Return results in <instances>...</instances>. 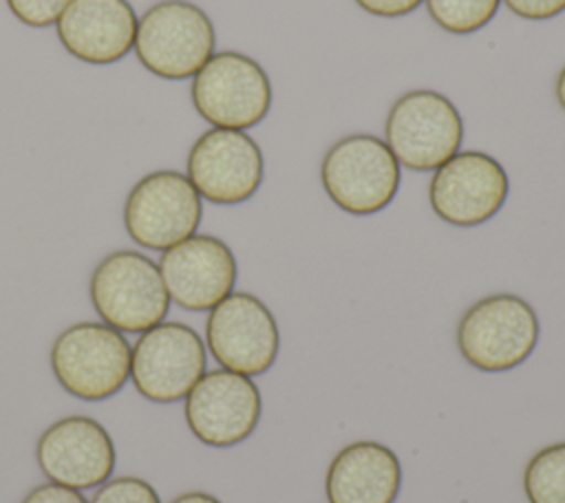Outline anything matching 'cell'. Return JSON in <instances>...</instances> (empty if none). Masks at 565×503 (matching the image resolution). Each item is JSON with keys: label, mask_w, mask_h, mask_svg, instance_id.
Wrapping results in <instances>:
<instances>
[{"label": "cell", "mask_w": 565, "mask_h": 503, "mask_svg": "<svg viewBox=\"0 0 565 503\" xmlns=\"http://www.w3.org/2000/svg\"><path fill=\"white\" fill-rule=\"evenodd\" d=\"M530 503H565V441L541 448L523 470Z\"/></svg>", "instance_id": "obj_18"}, {"label": "cell", "mask_w": 565, "mask_h": 503, "mask_svg": "<svg viewBox=\"0 0 565 503\" xmlns=\"http://www.w3.org/2000/svg\"><path fill=\"white\" fill-rule=\"evenodd\" d=\"M168 296L185 311H210L234 291L236 258L216 236L192 234L159 258Z\"/></svg>", "instance_id": "obj_15"}, {"label": "cell", "mask_w": 565, "mask_h": 503, "mask_svg": "<svg viewBox=\"0 0 565 503\" xmlns=\"http://www.w3.org/2000/svg\"><path fill=\"white\" fill-rule=\"evenodd\" d=\"M188 179L216 205L245 203L263 183V152L245 130L210 128L188 152Z\"/></svg>", "instance_id": "obj_13"}, {"label": "cell", "mask_w": 565, "mask_h": 503, "mask_svg": "<svg viewBox=\"0 0 565 503\" xmlns=\"http://www.w3.org/2000/svg\"><path fill=\"white\" fill-rule=\"evenodd\" d=\"M503 4L523 20H550L565 11V0H503Z\"/></svg>", "instance_id": "obj_22"}, {"label": "cell", "mask_w": 565, "mask_h": 503, "mask_svg": "<svg viewBox=\"0 0 565 503\" xmlns=\"http://www.w3.org/2000/svg\"><path fill=\"white\" fill-rule=\"evenodd\" d=\"M463 121L455 104L428 88L397 97L384 121V143L399 165L417 172L437 170L459 152Z\"/></svg>", "instance_id": "obj_6"}, {"label": "cell", "mask_w": 565, "mask_h": 503, "mask_svg": "<svg viewBox=\"0 0 565 503\" xmlns=\"http://www.w3.org/2000/svg\"><path fill=\"white\" fill-rule=\"evenodd\" d=\"M170 503H221V501L207 492H185L172 499Z\"/></svg>", "instance_id": "obj_25"}, {"label": "cell", "mask_w": 565, "mask_h": 503, "mask_svg": "<svg viewBox=\"0 0 565 503\" xmlns=\"http://www.w3.org/2000/svg\"><path fill=\"white\" fill-rule=\"evenodd\" d=\"M362 11L377 18H402L415 11L424 0H353Z\"/></svg>", "instance_id": "obj_24"}, {"label": "cell", "mask_w": 565, "mask_h": 503, "mask_svg": "<svg viewBox=\"0 0 565 503\" xmlns=\"http://www.w3.org/2000/svg\"><path fill=\"white\" fill-rule=\"evenodd\" d=\"M554 93H556V99L561 104V108L565 110V66L561 68L558 77H556V86H554Z\"/></svg>", "instance_id": "obj_26"}, {"label": "cell", "mask_w": 565, "mask_h": 503, "mask_svg": "<svg viewBox=\"0 0 565 503\" xmlns=\"http://www.w3.org/2000/svg\"><path fill=\"white\" fill-rule=\"evenodd\" d=\"M399 488V459L380 441H353L340 448L324 477L329 503H395Z\"/></svg>", "instance_id": "obj_17"}, {"label": "cell", "mask_w": 565, "mask_h": 503, "mask_svg": "<svg viewBox=\"0 0 565 503\" xmlns=\"http://www.w3.org/2000/svg\"><path fill=\"white\" fill-rule=\"evenodd\" d=\"M73 0H7L9 11L24 24L44 29L60 20Z\"/></svg>", "instance_id": "obj_21"}, {"label": "cell", "mask_w": 565, "mask_h": 503, "mask_svg": "<svg viewBox=\"0 0 565 503\" xmlns=\"http://www.w3.org/2000/svg\"><path fill=\"white\" fill-rule=\"evenodd\" d=\"M201 216L203 203L199 192L177 170L146 174L132 185L124 205L128 236L154 252H166L196 234Z\"/></svg>", "instance_id": "obj_8"}, {"label": "cell", "mask_w": 565, "mask_h": 503, "mask_svg": "<svg viewBox=\"0 0 565 503\" xmlns=\"http://www.w3.org/2000/svg\"><path fill=\"white\" fill-rule=\"evenodd\" d=\"M35 457L49 481L75 490L108 481L115 470V446L106 428L86 415L53 421L38 439Z\"/></svg>", "instance_id": "obj_14"}, {"label": "cell", "mask_w": 565, "mask_h": 503, "mask_svg": "<svg viewBox=\"0 0 565 503\" xmlns=\"http://www.w3.org/2000/svg\"><path fill=\"white\" fill-rule=\"evenodd\" d=\"M399 179V163L388 146L364 132L338 139L320 163V181L327 196L353 216L384 210L395 199Z\"/></svg>", "instance_id": "obj_4"}, {"label": "cell", "mask_w": 565, "mask_h": 503, "mask_svg": "<svg viewBox=\"0 0 565 503\" xmlns=\"http://www.w3.org/2000/svg\"><path fill=\"white\" fill-rule=\"evenodd\" d=\"M201 335L183 322H159L132 344L130 379L137 393L157 404L183 399L205 373Z\"/></svg>", "instance_id": "obj_9"}, {"label": "cell", "mask_w": 565, "mask_h": 503, "mask_svg": "<svg viewBox=\"0 0 565 503\" xmlns=\"http://www.w3.org/2000/svg\"><path fill=\"white\" fill-rule=\"evenodd\" d=\"M539 342L534 309L514 293H492L468 307L457 324L461 357L486 373L525 362Z\"/></svg>", "instance_id": "obj_3"}, {"label": "cell", "mask_w": 565, "mask_h": 503, "mask_svg": "<svg viewBox=\"0 0 565 503\" xmlns=\"http://www.w3.org/2000/svg\"><path fill=\"white\" fill-rule=\"evenodd\" d=\"M510 181L503 165L479 150H463L441 163L428 183L433 212L455 225L475 227L490 221L505 203Z\"/></svg>", "instance_id": "obj_12"}, {"label": "cell", "mask_w": 565, "mask_h": 503, "mask_svg": "<svg viewBox=\"0 0 565 503\" xmlns=\"http://www.w3.org/2000/svg\"><path fill=\"white\" fill-rule=\"evenodd\" d=\"M433 22L452 35H470L483 29L501 0H424Z\"/></svg>", "instance_id": "obj_19"}, {"label": "cell", "mask_w": 565, "mask_h": 503, "mask_svg": "<svg viewBox=\"0 0 565 503\" xmlns=\"http://www.w3.org/2000/svg\"><path fill=\"white\" fill-rule=\"evenodd\" d=\"M194 110L212 128L247 130L271 108V82L265 68L238 51L214 53L192 77Z\"/></svg>", "instance_id": "obj_7"}, {"label": "cell", "mask_w": 565, "mask_h": 503, "mask_svg": "<svg viewBox=\"0 0 565 503\" xmlns=\"http://www.w3.org/2000/svg\"><path fill=\"white\" fill-rule=\"evenodd\" d=\"M183 399L190 432L212 448H230L247 439L256 430L263 410L256 382L227 368L203 373Z\"/></svg>", "instance_id": "obj_11"}, {"label": "cell", "mask_w": 565, "mask_h": 503, "mask_svg": "<svg viewBox=\"0 0 565 503\" xmlns=\"http://www.w3.org/2000/svg\"><path fill=\"white\" fill-rule=\"evenodd\" d=\"M205 344L223 368L254 377L274 366L280 333L274 313L260 298L247 291H232L210 309Z\"/></svg>", "instance_id": "obj_10"}, {"label": "cell", "mask_w": 565, "mask_h": 503, "mask_svg": "<svg viewBox=\"0 0 565 503\" xmlns=\"http://www.w3.org/2000/svg\"><path fill=\"white\" fill-rule=\"evenodd\" d=\"M90 503H161L157 490L139 477H117L102 483Z\"/></svg>", "instance_id": "obj_20"}, {"label": "cell", "mask_w": 565, "mask_h": 503, "mask_svg": "<svg viewBox=\"0 0 565 503\" xmlns=\"http://www.w3.org/2000/svg\"><path fill=\"white\" fill-rule=\"evenodd\" d=\"M22 503H88V501L84 499V494L79 490L49 481V483L35 485L22 499Z\"/></svg>", "instance_id": "obj_23"}, {"label": "cell", "mask_w": 565, "mask_h": 503, "mask_svg": "<svg viewBox=\"0 0 565 503\" xmlns=\"http://www.w3.org/2000/svg\"><path fill=\"white\" fill-rule=\"evenodd\" d=\"M88 291L97 315L124 333L152 329L170 309L159 265L135 249H119L102 258L93 269Z\"/></svg>", "instance_id": "obj_1"}, {"label": "cell", "mask_w": 565, "mask_h": 503, "mask_svg": "<svg viewBox=\"0 0 565 503\" xmlns=\"http://www.w3.org/2000/svg\"><path fill=\"white\" fill-rule=\"evenodd\" d=\"M132 346L106 322L66 327L51 346V368L60 386L77 399L102 402L130 379Z\"/></svg>", "instance_id": "obj_2"}, {"label": "cell", "mask_w": 565, "mask_h": 503, "mask_svg": "<svg viewBox=\"0 0 565 503\" xmlns=\"http://www.w3.org/2000/svg\"><path fill=\"white\" fill-rule=\"evenodd\" d=\"M214 26L203 9L188 0H161L137 22L135 53L152 75L194 77L214 55Z\"/></svg>", "instance_id": "obj_5"}, {"label": "cell", "mask_w": 565, "mask_h": 503, "mask_svg": "<svg viewBox=\"0 0 565 503\" xmlns=\"http://www.w3.org/2000/svg\"><path fill=\"white\" fill-rule=\"evenodd\" d=\"M137 22L128 0H73L55 26L62 46L73 57L88 64H115L135 46Z\"/></svg>", "instance_id": "obj_16"}]
</instances>
